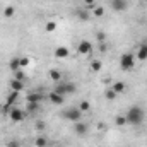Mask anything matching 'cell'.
Here are the masks:
<instances>
[{
    "mask_svg": "<svg viewBox=\"0 0 147 147\" xmlns=\"http://www.w3.org/2000/svg\"><path fill=\"white\" fill-rule=\"evenodd\" d=\"M144 118H146V111L142 106H132V108H128V111L125 113V120H127V125H134V127H137V125H140L142 121H144Z\"/></svg>",
    "mask_w": 147,
    "mask_h": 147,
    "instance_id": "1",
    "label": "cell"
},
{
    "mask_svg": "<svg viewBox=\"0 0 147 147\" xmlns=\"http://www.w3.org/2000/svg\"><path fill=\"white\" fill-rule=\"evenodd\" d=\"M135 55H132V53H123L121 57H120V67H121V70H125V72H128V70H132L134 67H135Z\"/></svg>",
    "mask_w": 147,
    "mask_h": 147,
    "instance_id": "2",
    "label": "cell"
},
{
    "mask_svg": "<svg viewBox=\"0 0 147 147\" xmlns=\"http://www.w3.org/2000/svg\"><path fill=\"white\" fill-rule=\"evenodd\" d=\"M53 91H57V92L62 94V96H67V94L75 92V84H72V82H58Z\"/></svg>",
    "mask_w": 147,
    "mask_h": 147,
    "instance_id": "3",
    "label": "cell"
},
{
    "mask_svg": "<svg viewBox=\"0 0 147 147\" xmlns=\"http://www.w3.org/2000/svg\"><path fill=\"white\" fill-rule=\"evenodd\" d=\"M82 115H84V113L79 110V108H69V110L63 111V118H65V120H69V121H74V123L80 121Z\"/></svg>",
    "mask_w": 147,
    "mask_h": 147,
    "instance_id": "4",
    "label": "cell"
},
{
    "mask_svg": "<svg viewBox=\"0 0 147 147\" xmlns=\"http://www.w3.org/2000/svg\"><path fill=\"white\" fill-rule=\"evenodd\" d=\"M26 115H28L26 111L19 110L17 106H12V108H10V111H9V118H10L12 121H16V123H17V121H22V120L26 118Z\"/></svg>",
    "mask_w": 147,
    "mask_h": 147,
    "instance_id": "5",
    "label": "cell"
},
{
    "mask_svg": "<svg viewBox=\"0 0 147 147\" xmlns=\"http://www.w3.org/2000/svg\"><path fill=\"white\" fill-rule=\"evenodd\" d=\"M77 51H79V55H82V57L91 55V53H92V45H91V41L82 39V41L79 43V46H77Z\"/></svg>",
    "mask_w": 147,
    "mask_h": 147,
    "instance_id": "6",
    "label": "cell"
},
{
    "mask_svg": "<svg viewBox=\"0 0 147 147\" xmlns=\"http://www.w3.org/2000/svg\"><path fill=\"white\" fill-rule=\"evenodd\" d=\"M53 55H55L57 58H60V60H65V58H69L70 51H69V48H67V46H57V48H55V51H53Z\"/></svg>",
    "mask_w": 147,
    "mask_h": 147,
    "instance_id": "7",
    "label": "cell"
},
{
    "mask_svg": "<svg viewBox=\"0 0 147 147\" xmlns=\"http://www.w3.org/2000/svg\"><path fill=\"white\" fill-rule=\"evenodd\" d=\"M63 99H65V96L58 94L57 91H51V92L48 94V101H50V103H53V105H62V103H63Z\"/></svg>",
    "mask_w": 147,
    "mask_h": 147,
    "instance_id": "8",
    "label": "cell"
},
{
    "mask_svg": "<svg viewBox=\"0 0 147 147\" xmlns=\"http://www.w3.org/2000/svg\"><path fill=\"white\" fill-rule=\"evenodd\" d=\"M87 130H89V127H87V123H82V121H77L75 125H74V132L77 134V135H86L87 134Z\"/></svg>",
    "mask_w": 147,
    "mask_h": 147,
    "instance_id": "9",
    "label": "cell"
},
{
    "mask_svg": "<svg viewBox=\"0 0 147 147\" xmlns=\"http://www.w3.org/2000/svg\"><path fill=\"white\" fill-rule=\"evenodd\" d=\"M9 86H10V91L21 92V91L24 89V80H17V79H12V80L9 82Z\"/></svg>",
    "mask_w": 147,
    "mask_h": 147,
    "instance_id": "10",
    "label": "cell"
},
{
    "mask_svg": "<svg viewBox=\"0 0 147 147\" xmlns=\"http://www.w3.org/2000/svg\"><path fill=\"white\" fill-rule=\"evenodd\" d=\"M111 89H113V91H115L116 94H121V92H125V91L128 89V86H127V84H125L123 80H116V82H115V84L111 86Z\"/></svg>",
    "mask_w": 147,
    "mask_h": 147,
    "instance_id": "11",
    "label": "cell"
},
{
    "mask_svg": "<svg viewBox=\"0 0 147 147\" xmlns=\"http://www.w3.org/2000/svg\"><path fill=\"white\" fill-rule=\"evenodd\" d=\"M111 7L116 12H123L127 9V0H111Z\"/></svg>",
    "mask_w": 147,
    "mask_h": 147,
    "instance_id": "12",
    "label": "cell"
},
{
    "mask_svg": "<svg viewBox=\"0 0 147 147\" xmlns=\"http://www.w3.org/2000/svg\"><path fill=\"white\" fill-rule=\"evenodd\" d=\"M135 58H137V60H142V62L147 60V43H144V45H140V46H139Z\"/></svg>",
    "mask_w": 147,
    "mask_h": 147,
    "instance_id": "13",
    "label": "cell"
},
{
    "mask_svg": "<svg viewBox=\"0 0 147 147\" xmlns=\"http://www.w3.org/2000/svg\"><path fill=\"white\" fill-rule=\"evenodd\" d=\"M43 99H45V94H41V92H31L28 96V101H31V103H41Z\"/></svg>",
    "mask_w": 147,
    "mask_h": 147,
    "instance_id": "14",
    "label": "cell"
},
{
    "mask_svg": "<svg viewBox=\"0 0 147 147\" xmlns=\"http://www.w3.org/2000/svg\"><path fill=\"white\" fill-rule=\"evenodd\" d=\"M14 14H16V7H14V5H7V7L3 9V17H5V19H12Z\"/></svg>",
    "mask_w": 147,
    "mask_h": 147,
    "instance_id": "15",
    "label": "cell"
},
{
    "mask_svg": "<svg viewBox=\"0 0 147 147\" xmlns=\"http://www.w3.org/2000/svg\"><path fill=\"white\" fill-rule=\"evenodd\" d=\"M17 99H19V92H16V91H10V94L7 96V99H5V103L12 106V105H16V101H17Z\"/></svg>",
    "mask_w": 147,
    "mask_h": 147,
    "instance_id": "16",
    "label": "cell"
},
{
    "mask_svg": "<svg viewBox=\"0 0 147 147\" xmlns=\"http://www.w3.org/2000/svg\"><path fill=\"white\" fill-rule=\"evenodd\" d=\"M50 79H51L53 82H62V72L57 70V69H51V70H50Z\"/></svg>",
    "mask_w": 147,
    "mask_h": 147,
    "instance_id": "17",
    "label": "cell"
},
{
    "mask_svg": "<svg viewBox=\"0 0 147 147\" xmlns=\"http://www.w3.org/2000/svg\"><path fill=\"white\" fill-rule=\"evenodd\" d=\"M77 17H79V21H89L91 14L87 12V9H80V10H77Z\"/></svg>",
    "mask_w": 147,
    "mask_h": 147,
    "instance_id": "18",
    "label": "cell"
},
{
    "mask_svg": "<svg viewBox=\"0 0 147 147\" xmlns=\"http://www.w3.org/2000/svg\"><path fill=\"white\" fill-rule=\"evenodd\" d=\"M91 70L92 72H101L103 70V62L101 60H92L91 62Z\"/></svg>",
    "mask_w": 147,
    "mask_h": 147,
    "instance_id": "19",
    "label": "cell"
},
{
    "mask_svg": "<svg viewBox=\"0 0 147 147\" xmlns=\"http://www.w3.org/2000/svg\"><path fill=\"white\" fill-rule=\"evenodd\" d=\"M38 108H39V103H31V101H28V108H26V113H28V115H31V113H36Z\"/></svg>",
    "mask_w": 147,
    "mask_h": 147,
    "instance_id": "20",
    "label": "cell"
},
{
    "mask_svg": "<svg viewBox=\"0 0 147 147\" xmlns=\"http://www.w3.org/2000/svg\"><path fill=\"white\" fill-rule=\"evenodd\" d=\"M45 31H46V33H55V31H57V22H55V21H48L46 26H45Z\"/></svg>",
    "mask_w": 147,
    "mask_h": 147,
    "instance_id": "21",
    "label": "cell"
},
{
    "mask_svg": "<svg viewBox=\"0 0 147 147\" xmlns=\"http://www.w3.org/2000/svg\"><path fill=\"white\" fill-rule=\"evenodd\" d=\"M9 67H10V70H12V72H16V70H19V69H21V63H19V58H12V60L9 62Z\"/></svg>",
    "mask_w": 147,
    "mask_h": 147,
    "instance_id": "22",
    "label": "cell"
},
{
    "mask_svg": "<svg viewBox=\"0 0 147 147\" xmlns=\"http://www.w3.org/2000/svg\"><path fill=\"white\" fill-rule=\"evenodd\" d=\"M116 96H118V94H116L111 87H108V89H106V92H105V98H106L108 101H115V99H116Z\"/></svg>",
    "mask_w": 147,
    "mask_h": 147,
    "instance_id": "23",
    "label": "cell"
},
{
    "mask_svg": "<svg viewBox=\"0 0 147 147\" xmlns=\"http://www.w3.org/2000/svg\"><path fill=\"white\" fill-rule=\"evenodd\" d=\"M48 142H50V140H48V137H38L36 142H34V146H36V147H46V146H48Z\"/></svg>",
    "mask_w": 147,
    "mask_h": 147,
    "instance_id": "24",
    "label": "cell"
},
{
    "mask_svg": "<svg viewBox=\"0 0 147 147\" xmlns=\"http://www.w3.org/2000/svg\"><path fill=\"white\" fill-rule=\"evenodd\" d=\"M92 16H94V17H103V16H105V9H103L101 5H96V7L92 9Z\"/></svg>",
    "mask_w": 147,
    "mask_h": 147,
    "instance_id": "25",
    "label": "cell"
},
{
    "mask_svg": "<svg viewBox=\"0 0 147 147\" xmlns=\"http://www.w3.org/2000/svg\"><path fill=\"white\" fill-rule=\"evenodd\" d=\"M79 110L82 111V113L89 111V110H91V103H89V101H86V99H84V101H80V105H79Z\"/></svg>",
    "mask_w": 147,
    "mask_h": 147,
    "instance_id": "26",
    "label": "cell"
},
{
    "mask_svg": "<svg viewBox=\"0 0 147 147\" xmlns=\"http://www.w3.org/2000/svg\"><path fill=\"white\" fill-rule=\"evenodd\" d=\"M115 123H116L118 127H123V125H127V120H125V115H118V116L115 118Z\"/></svg>",
    "mask_w": 147,
    "mask_h": 147,
    "instance_id": "27",
    "label": "cell"
},
{
    "mask_svg": "<svg viewBox=\"0 0 147 147\" xmlns=\"http://www.w3.org/2000/svg\"><path fill=\"white\" fill-rule=\"evenodd\" d=\"M14 79H17V80H24V79H26V75H24V72L19 69V70H16V72H14Z\"/></svg>",
    "mask_w": 147,
    "mask_h": 147,
    "instance_id": "28",
    "label": "cell"
},
{
    "mask_svg": "<svg viewBox=\"0 0 147 147\" xmlns=\"http://www.w3.org/2000/svg\"><path fill=\"white\" fill-rule=\"evenodd\" d=\"M19 63H21V69H22V67H28V65H29V58H28V57H21V58H19Z\"/></svg>",
    "mask_w": 147,
    "mask_h": 147,
    "instance_id": "29",
    "label": "cell"
},
{
    "mask_svg": "<svg viewBox=\"0 0 147 147\" xmlns=\"http://www.w3.org/2000/svg\"><path fill=\"white\" fill-rule=\"evenodd\" d=\"M84 3H86V9H94L96 7L94 0H84Z\"/></svg>",
    "mask_w": 147,
    "mask_h": 147,
    "instance_id": "30",
    "label": "cell"
},
{
    "mask_svg": "<svg viewBox=\"0 0 147 147\" xmlns=\"http://www.w3.org/2000/svg\"><path fill=\"white\" fill-rule=\"evenodd\" d=\"M7 147H21V142L19 140H9L7 142Z\"/></svg>",
    "mask_w": 147,
    "mask_h": 147,
    "instance_id": "31",
    "label": "cell"
},
{
    "mask_svg": "<svg viewBox=\"0 0 147 147\" xmlns=\"http://www.w3.org/2000/svg\"><path fill=\"white\" fill-rule=\"evenodd\" d=\"M96 38H98V41H99V43H105V39H106V34H105V33H101V31H99V33H98V34H96Z\"/></svg>",
    "mask_w": 147,
    "mask_h": 147,
    "instance_id": "32",
    "label": "cell"
},
{
    "mask_svg": "<svg viewBox=\"0 0 147 147\" xmlns=\"http://www.w3.org/2000/svg\"><path fill=\"white\" fill-rule=\"evenodd\" d=\"M36 128H38V130H45V128H46V123H45V121H38Z\"/></svg>",
    "mask_w": 147,
    "mask_h": 147,
    "instance_id": "33",
    "label": "cell"
},
{
    "mask_svg": "<svg viewBox=\"0 0 147 147\" xmlns=\"http://www.w3.org/2000/svg\"><path fill=\"white\" fill-rule=\"evenodd\" d=\"M99 50H101V51H106V45H105V43H99Z\"/></svg>",
    "mask_w": 147,
    "mask_h": 147,
    "instance_id": "34",
    "label": "cell"
},
{
    "mask_svg": "<svg viewBox=\"0 0 147 147\" xmlns=\"http://www.w3.org/2000/svg\"><path fill=\"white\" fill-rule=\"evenodd\" d=\"M55 147H65V146H55Z\"/></svg>",
    "mask_w": 147,
    "mask_h": 147,
    "instance_id": "35",
    "label": "cell"
},
{
    "mask_svg": "<svg viewBox=\"0 0 147 147\" xmlns=\"http://www.w3.org/2000/svg\"><path fill=\"white\" fill-rule=\"evenodd\" d=\"M142 2H146V3H147V0H142Z\"/></svg>",
    "mask_w": 147,
    "mask_h": 147,
    "instance_id": "36",
    "label": "cell"
},
{
    "mask_svg": "<svg viewBox=\"0 0 147 147\" xmlns=\"http://www.w3.org/2000/svg\"><path fill=\"white\" fill-rule=\"evenodd\" d=\"M0 113H2V108H0Z\"/></svg>",
    "mask_w": 147,
    "mask_h": 147,
    "instance_id": "37",
    "label": "cell"
},
{
    "mask_svg": "<svg viewBox=\"0 0 147 147\" xmlns=\"http://www.w3.org/2000/svg\"><path fill=\"white\" fill-rule=\"evenodd\" d=\"M127 2H128V0H127Z\"/></svg>",
    "mask_w": 147,
    "mask_h": 147,
    "instance_id": "38",
    "label": "cell"
}]
</instances>
